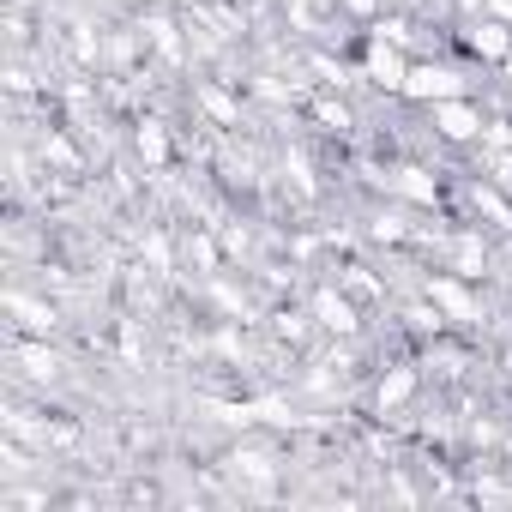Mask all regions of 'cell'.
I'll use <instances>...</instances> for the list:
<instances>
[{
  "label": "cell",
  "mask_w": 512,
  "mask_h": 512,
  "mask_svg": "<svg viewBox=\"0 0 512 512\" xmlns=\"http://www.w3.org/2000/svg\"><path fill=\"white\" fill-rule=\"evenodd\" d=\"M476 91V67L452 49H434V55H416L410 61V79H404V97L410 109H428V103H446V97H470Z\"/></svg>",
  "instance_id": "6da1fadb"
},
{
  "label": "cell",
  "mask_w": 512,
  "mask_h": 512,
  "mask_svg": "<svg viewBox=\"0 0 512 512\" xmlns=\"http://www.w3.org/2000/svg\"><path fill=\"white\" fill-rule=\"evenodd\" d=\"M410 49L380 37V31H362V49H356V79H368L380 97H404V79H410Z\"/></svg>",
  "instance_id": "7a4b0ae2"
},
{
  "label": "cell",
  "mask_w": 512,
  "mask_h": 512,
  "mask_svg": "<svg viewBox=\"0 0 512 512\" xmlns=\"http://www.w3.org/2000/svg\"><path fill=\"white\" fill-rule=\"evenodd\" d=\"M488 115H494V109H482V97H476V91H470V97H446V103H428V109H422L428 133H434L440 145H452V151H476V139H482V127H488Z\"/></svg>",
  "instance_id": "3957f363"
},
{
  "label": "cell",
  "mask_w": 512,
  "mask_h": 512,
  "mask_svg": "<svg viewBox=\"0 0 512 512\" xmlns=\"http://www.w3.org/2000/svg\"><path fill=\"white\" fill-rule=\"evenodd\" d=\"M422 296L434 302V314H440L452 332H476V326L488 320V308H482L476 284H470V278H458V272H446V266L422 278Z\"/></svg>",
  "instance_id": "277c9868"
},
{
  "label": "cell",
  "mask_w": 512,
  "mask_h": 512,
  "mask_svg": "<svg viewBox=\"0 0 512 512\" xmlns=\"http://www.w3.org/2000/svg\"><path fill=\"white\" fill-rule=\"evenodd\" d=\"M452 55H464L476 73H494L500 61H512V25H500V19H464V25H452Z\"/></svg>",
  "instance_id": "5b68a950"
},
{
  "label": "cell",
  "mask_w": 512,
  "mask_h": 512,
  "mask_svg": "<svg viewBox=\"0 0 512 512\" xmlns=\"http://www.w3.org/2000/svg\"><path fill=\"white\" fill-rule=\"evenodd\" d=\"M488 260H494V241H488V229H482V223L458 217V223L440 235V266H446V272H458V278L482 284V278H488Z\"/></svg>",
  "instance_id": "8992f818"
},
{
  "label": "cell",
  "mask_w": 512,
  "mask_h": 512,
  "mask_svg": "<svg viewBox=\"0 0 512 512\" xmlns=\"http://www.w3.org/2000/svg\"><path fill=\"white\" fill-rule=\"evenodd\" d=\"M386 199L416 205V211H440L446 205V181L434 169H422V163H392L386 169Z\"/></svg>",
  "instance_id": "52a82bcc"
},
{
  "label": "cell",
  "mask_w": 512,
  "mask_h": 512,
  "mask_svg": "<svg viewBox=\"0 0 512 512\" xmlns=\"http://www.w3.org/2000/svg\"><path fill=\"white\" fill-rule=\"evenodd\" d=\"M464 217L482 223L488 235H512V193L494 187L488 175H470V181H464Z\"/></svg>",
  "instance_id": "ba28073f"
},
{
  "label": "cell",
  "mask_w": 512,
  "mask_h": 512,
  "mask_svg": "<svg viewBox=\"0 0 512 512\" xmlns=\"http://www.w3.org/2000/svg\"><path fill=\"white\" fill-rule=\"evenodd\" d=\"M308 308H314V326H320V332H338V338H356V332H362V302H356L344 284H320Z\"/></svg>",
  "instance_id": "9c48e42d"
},
{
  "label": "cell",
  "mask_w": 512,
  "mask_h": 512,
  "mask_svg": "<svg viewBox=\"0 0 512 512\" xmlns=\"http://www.w3.org/2000/svg\"><path fill=\"white\" fill-rule=\"evenodd\" d=\"M416 392H422V374H416L410 362H392V368L374 380V416H404V410L416 404Z\"/></svg>",
  "instance_id": "30bf717a"
},
{
  "label": "cell",
  "mask_w": 512,
  "mask_h": 512,
  "mask_svg": "<svg viewBox=\"0 0 512 512\" xmlns=\"http://www.w3.org/2000/svg\"><path fill=\"white\" fill-rule=\"evenodd\" d=\"M133 151H139V163L157 175V169H169V157H175V139H169V127H163L157 115H145V121H133Z\"/></svg>",
  "instance_id": "8fae6325"
},
{
  "label": "cell",
  "mask_w": 512,
  "mask_h": 512,
  "mask_svg": "<svg viewBox=\"0 0 512 512\" xmlns=\"http://www.w3.org/2000/svg\"><path fill=\"white\" fill-rule=\"evenodd\" d=\"M193 103H199L217 127H241V103H235L223 85H211V79H205V85H193Z\"/></svg>",
  "instance_id": "7c38bea8"
},
{
  "label": "cell",
  "mask_w": 512,
  "mask_h": 512,
  "mask_svg": "<svg viewBox=\"0 0 512 512\" xmlns=\"http://www.w3.org/2000/svg\"><path fill=\"white\" fill-rule=\"evenodd\" d=\"M7 308H13V314H19V326H25V332H31V338H49V332H55V320H61V314H55V308H49V302H25V296H19V290H13V296H7Z\"/></svg>",
  "instance_id": "4fadbf2b"
},
{
  "label": "cell",
  "mask_w": 512,
  "mask_h": 512,
  "mask_svg": "<svg viewBox=\"0 0 512 512\" xmlns=\"http://www.w3.org/2000/svg\"><path fill=\"white\" fill-rule=\"evenodd\" d=\"M314 121H326V133H350L356 127V109L350 103H332V97H314Z\"/></svg>",
  "instance_id": "5bb4252c"
},
{
  "label": "cell",
  "mask_w": 512,
  "mask_h": 512,
  "mask_svg": "<svg viewBox=\"0 0 512 512\" xmlns=\"http://www.w3.org/2000/svg\"><path fill=\"white\" fill-rule=\"evenodd\" d=\"M326 7H332L338 19H350V25H374V19L386 13V0H326Z\"/></svg>",
  "instance_id": "9a60e30c"
},
{
  "label": "cell",
  "mask_w": 512,
  "mask_h": 512,
  "mask_svg": "<svg viewBox=\"0 0 512 512\" xmlns=\"http://www.w3.org/2000/svg\"><path fill=\"white\" fill-rule=\"evenodd\" d=\"M43 163H55V169H67V175H73V169H79V151H73L61 133H49V139H43Z\"/></svg>",
  "instance_id": "2e32d148"
},
{
  "label": "cell",
  "mask_w": 512,
  "mask_h": 512,
  "mask_svg": "<svg viewBox=\"0 0 512 512\" xmlns=\"http://www.w3.org/2000/svg\"><path fill=\"white\" fill-rule=\"evenodd\" d=\"M187 253H193V260H199V266H205V278H211V272H217V247H211V241H205V235H199V241H193V247H187Z\"/></svg>",
  "instance_id": "e0dca14e"
},
{
  "label": "cell",
  "mask_w": 512,
  "mask_h": 512,
  "mask_svg": "<svg viewBox=\"0 0 512 512\" xmlns=\"http://www.w3.org/2000/svg\"><path fill=\"white\" fill-rule=\"evenodd\" d=\"M386 13H416V19H428L434 0H386Z\"/></svg>",
  "instance_id": "ac0fdd59"
},
{
  "label": "cell",
  "mask_w": 512,
  "mask_h": 512,
  "mask_svg": "<svg viewBox=\"0 0 512 512\" xmlns=\"http://www.w3.org/2000/svg\"><path fill=\"white\" fill-rule=\"evenodd\" d=\"M446 7H452L458 25H464V19H482V0H446Z\"/></svg>",
  "instance_id": "d6986e66"
},
{
  "label": "cell",
  "mask_w": 512,
  "mask_h": 512,
  "mask_svg": "<svg viewBox=\"0 0 512 512\" xmlns=\"http://www.w3.org/2000/svg\"><path fill=\"white\" fill-rule=\"evenodd\" d=\"M494 85H500V97H506V109H512V61L494 67Z\"/></svg>",
  "instance_id": "ffe728a7"
},
{
  "label": "cell",
  "mask_w": 512,
  "mask_h": 512,
  "mask_svg": "<svg viewBox=\"0 0 512 512\" xmlns=\"http://www.w3.org/2000/svg\"><path fill=\"white\" fill-rule=\"evenodd\" d=\"M482 13L500 19V25H512V0H482Z\"/></svg>",
  "instance_id": "44dd1931"
},
{
  "label": "cell",
  "mask_w": 512,
  "mask_h": 512,
  "mask_svg": "<svg viewBox=\"0 0 512 512\" xmlns=\"http://www.w3.org/2000/svg\"><path fill=\"white\" fill-rule=\"evenodd\" d=\"M284 7H290V13H296V7H326V0H284Z\"/></svg>",
  "instance_id": "7402d4cb"
},
{
  "label": "cell",
  "mask_w": 512,
  "mask_h": 512,
  "mask_svg": "<svg viewBox=\"0 0 512 512\" xmlns=\"http://www.w3.org/2000/svg\"><path fill=\"white\" fill-rule=\"evenodd\" d=\"M25 7H31V0H13V13H25Z\"/></svg>",
  "instance_id": "603a6c76"
}]
</instances>
